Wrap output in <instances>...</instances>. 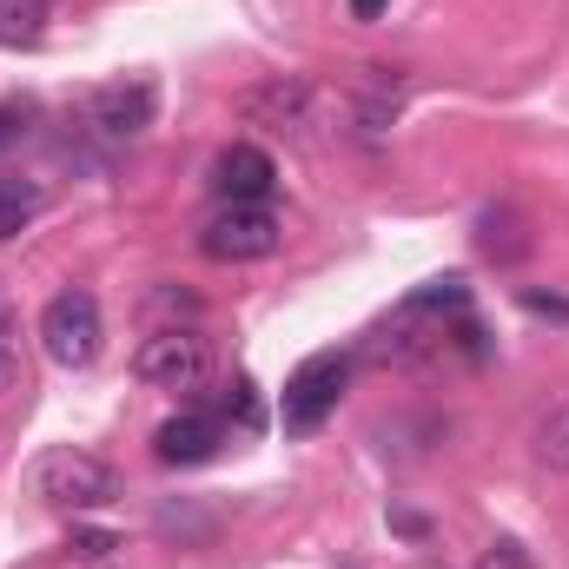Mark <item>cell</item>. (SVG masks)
<instances>
[{"label": "cell", "mask_w": 569, "mask_h": 569, "mask_svg": "<svg viewBox=\"0 0 569 569\" xmlns=\"http://www.w3.org/2000/svg\"><path fill=\"white\" fill-rule=\"evenodd\" d=\"M27 483H33L40 503H60V510H100V503L120 497L113 463H100V457L80 450V443H53V450H40Z\"/></svg>", "instance_id": "obj_1"}, {"label": "cell", "mask_w": 569, "mask_h": 569, "mask_svg": "<svg viewBox=\"0 0 569 569\" xmlns=\"http://www.w3.org/2000/svg\"><path fill=\"white\" fill-rule=\"evenodd\" d=\"M40 345H47V358H53V365L87 371V365L100 358V345H107L100 298H93V291H80V284L53 291V298H47V311H40Z\"/></svg>", "instance_id": "obj_2"}, {"label": "cell", "mask_w": 569, "mask_h": 569, "mask_svg": "<svg viewBox=\"0 0 569 569\" xmlns=\"http://www.w3.org/2000/svg\"><path fill=\"white\" fill-rule=\"evenodd\" d=\"M345 385H351V358H345V351H311V358L284 378V405H279L284 437H311V430L338 411Z\"/></svg>", "instance_id": "obj_3"}, {"label": "cell", "mask_w": 569, "mask_h": 569, "mask_svg": "<svg viewBox=\"0 0 569 569\" xmlns=\"http://www.w3.org/2000/svg\"><path fill=\"white\" fill-rule=\"evenodd\" d=\"M133 378L152 385V391H199L212 378V351L199 331H152L140 351H133Z\"/></svg>", "instance_id": "obj_4"}, {"label": "cell", "mask_w": 569, "mask_h": 569, "mask_svg": "<svg viewBox=\"0 0 569 569\" xmlns=\"http://www.w3.org/2000/svg\"><path fill=\"white\" fill-rule=\"evenodd\" d=\"M199 252L219 259V266L266 259V252H279V212L272 206H219L199 232Z\"/></svg>", "instance_id": "obj_5"}, {"label": "cell", "mask_w": 569, "mask_h": 569, "mask_svg": "<svg viewBox=\"0 0 569 569\" xmlns=\"http://www.w3.org/2000/svg\"><path fill=\"white\" fill-rule=\"evenodd\" d=\"M272 186H279V166H272L266 146L239 140V146H226V152L212 159V192H219L226 206H266Z\"/></svg>", "instance_id": "obj_6"}, {"label": "cell", "mask_w": 569, "mask_h": 569, "mask_svg": "<svg viewBox=\"0 0 569 569\" xmlns=\"http://www.w3.org/2000/svg\"><path fill=\"white\" fill-rule=\"evenodd\" d=\"M219 443H226V418L219 411H179V418H166V425L152 430V457L179 463V470L219 457Z\"/></svg>", "instance_id": "obj_7"}, {"label": "cell", "mask_w": 569, "mask_h": 569, "mask_svg": "<svg viewBox=\"0 0 569 569\" xmlns=\"http://www.w3.org/2000/svg\"><path fill=\"white\" fill-rule=\"evenodd\" d=\"M93 127L107 133V140H140L146 127H152V87L133 80V87H107V93H93Z\"/></svg>", "instance_id": "obj_8"}, {"label": "cell", "mask_w": 569, "mask_h": 569, "mask_svg": "<svg viewBox=\"0 0 569 569\" xmlns=\"http://www.w3.org/2000/svg\"><path fill=\"white\" fill-rule=\"evenodd\" d=\"M40 206H47L40 179H27V172H0V239H20V232L40 219Z\"/></svg>", "instance_id": "obj_9"}, {"label": "cell", "mask_w": 569, "mask_h": 569, "mask_svg": "<svg viewBox=\"0 0 569 569\" xmlns=\"http://www.w3.org/2000/svg\"><path fill=\"white\" fill-rule=\"evenodd\" d=\"M47 0H0V47H33L47 33Z\"/></svg>", "instance_id": "obj_10"}, {"label": "cell", "mask_w": 569, "mask_h": 569, "mask_svg": "<svg viewBox=\"0 0 569 569\" xmlns=\"http://www.w3.org/2000/svg\"><path fill=\"white\" fill-rule=\"evenodd\" d=\"M530 450H537V463L569 470V405H557L550 418H537V430H530Z\"/></svg>", "instance_id": "obj_11"}, {"label": "cell", "mask_w": 569, "mask_h": 569, "mask_svg": "<svg viewBox=\"0 0 569 569\" xmlns=\"http://www.w3.org/2000/svg\"><path fill=\"white\" fill-rule=\"evenodd\" d=\"M477 569H537V563H530V550H523V543H510V537H503V543H490V550L477 557Z\"/></svg>", "instance_id": "obj_12"}, {"label": "cell", "mask_w": 569, "mask_h": 569, "mask_svg": "<svg viewBox=\"0 0 569 569\" xmlns=\"http://www.w3.org/2000/svg\"><path fill=\"white\" fill-rule=\"evenodd\" d=\"M20 385V351H13V338H7V325H0V398Z\"/></svg>", "instance_id": "obj_13"}, {"label": "cell", "mask_w": 569, "mask_h": 569, "mask_svg": "<svg viewBox=\"0 0 569 569\" xmlns=\"http://www.w3.org/2000/svg\"><path fill=\"white\" fill-rule=\"evenodd\" d=\"M80 557H113V537H107V530H87V537H80Z\"/></svg>", "instance_id": "obj_14"}, {"label": "cell", "mask_w": 569, "mask_h": 569, "mask_svg": "<svg viewBox=\"0 0 569 569\" xmlns=\"http://www.w3.org/2000/svg\"><path fill=\"white\" fill-rule=\"evenodd\" d=\"M523 305H530V311H550V318H569L563 298H543V291H523Z\"/></svg>", "instance_id": "obj_15"}, {"label": "cell", "mask_w": 569, "mask_h": 569, "mask_svg": "<svg viewBox=\"0 0 569 569\" xmlns=\"http://www.w3.org/2000/svg\"><path fill=\"white\" fill-rule=\"evenodd\" d=\"M13 140H20V113H13V107H0V152H7Z\"/></svg>", "instance_id": "obj_16"}, {"label": "cell", "mask_w": 569, "mask_h": 569, "mask_svg": "<svg viewBox=\"0 0 569 569\" xmlns=\"http://www.w3.org/2000/svg\"><path fill=\"white\" fill-rule=\"evenodd\" d=\"M385 7H391V0H351V13H358V20H378Z\"/></svg>", "instance_id": "obj_17"}]
</instances>
